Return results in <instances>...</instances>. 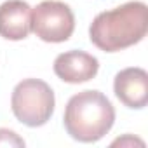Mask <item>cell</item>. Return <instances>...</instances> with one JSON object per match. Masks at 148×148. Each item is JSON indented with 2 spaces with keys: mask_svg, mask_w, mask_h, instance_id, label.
I'll list each match as a JSON object with an SVG mask.
<instances>
[{
  "mask_svg": "<svg viewBox=\"0 0 148 148\" xmlns=\"http://www.w3.org/2000/svg\"><path fill=\"white\" fill-rule=\"evenodd\" d=\"M146 32L148 7L145 2L134 0L112 11L99 12L89 26V38L98 49L117 52L141 42Z\"/></svg>",
  "mask_w": 148,
  "mask_h": 148,
  "instance_id": "obj_1",
  "label": "cell"
},
{
  "mask_svg": "<svg viewBox=\"0 0 148 148\" xmlns=\"http://www.w3.org/2000/svg\"><path fill=\"white\" fill-rule=\"evenodd\" d=\"M32 32V7L25 0H5L0 5V37L25 40Z\"/></svg>",
  "mask_w": 148,
  "mask_h": 148,
  "instance_id": "obj_7",
  "label": "cell"
},
{
  "mask_svg": "<svg viewBox=\"0 0 148 148\" xmlns=\"http://www.w3.org/2000/svg\"><path fill=\"white\" fill-rule=\"evenodd\" d=\"M0 146H25V139L11 129H0Z\"/></svg>",
  "mask_w": 148,
  "mask_h": 148,
  "instance_id": "obj_8",
  "label": "cell"
},
{
  "mask_svg": "<svg viewBox=\"0 0 148 148\" xmlns=\"http://www.w3.org/2000/svg\"><path fill=\"white\" fill-rule=\"evenodd\" d=\"M75 30V16L70 5L58 0H44L32 9V32L44 42H66Z\"/></svg>",
  "mask_w": 148,
  "mask_h": 148,
  "instance_id": "obj_4",
  "label": "cell"
},
{
  "mask_svg": "<svg viewBox=\"0 0 148 148\" xmlns=\"http://www.w3.org/2000/svg\"><path fill=\"white\" fill-rule=\"evenodd\" d=\"M113 92L122 105L141 110L148 103V73L139 66L120 70L113 80Z\"/></svg>",
  "mask_w": 148,
  "mask_h": 148,
  "instance_id": "obj_6",
  "label": "cell"
},
{
  "mask_svg": "<svg viewBox=\"0 0 148 148\" xmlns=\"http://www.w3.org/2000/svg\"><path fill=\"white\" fill-rule=\"evenodd\" d=\"M99 61L84 51H66L54 59V73L66 84H84L98 75Z\"/></svg>",
  "mask_w": 148,
  "mask_h": 148,
  "instance_id": "obj_5",
  "label": "cell"
},
{
  "mask_svg": "<svg viewBox=\"0 0 148 148\" xmlns=\"http://www.w3.org/2000/svg\"><path fill=\"white\" fill-rule=\"evenodd\" d=\"M134 145L145 146V141L139 139V138H136V136H132V134H125V136H122V138H117V139L112 143V146H134Z\"/></svg>",
  "mask_w": 148,
  "mask_h": 148,
  "instance_id": "obj_9",
  "label": "cell"
},
{
  "mask_svg": "<svg viewBox=\"0 0 148 148\" xmlns=\"http://www.w3.org/2000/svg\"><path fill=\"white\" fill-rule=\"evenodd\" d=\"M54 92L51 86L40 79L21 80L11 96V108L14 117L28 127H40L47 124L54 113Z\"/></svg>",
  "mask_w": 148,
  "mask_h": 148,
  "instance_id": "obj_3",
  "label": "cell"
},
{
  "mask_svg": "<svg viewBox=\"0 0 148 148\" xmlns=\"http://www.w3.org/2000/svg\"><path fill=\"white\" fill-rule=\"evenodd\" d=\"M63 124L75 141L96 143L113 127L115 108L103 92L82 91L68 99Z\"/></svg>",
  "mask_w": 148,
  "mask_h": 148,
  "instance_id": "obj_2",
  "label": "cell"
}]
</instances>
